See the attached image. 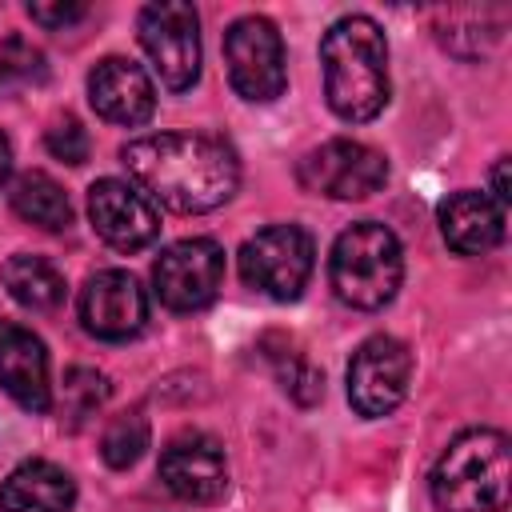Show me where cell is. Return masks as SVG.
<instances>
[{"instance_id":"1","label":"cell","mask_w":512,"mask_h":512,"mask_svg":"<svg viewBox=\"0 0 512 512\" xmlns=\"http://www.w3.org/2000/svg\"><path fill=\"white\" fill-rule=\"evenodd\" d=\"M120 160L148 200L184 216L220 208L240 184L236 152L200 132H156L128 140Z\"/></svg>"},{"instance_id":"2","label":"cell","mask_w":512,"mask_h":512,"mask_svg":"<svg viewBox=\"0 0 512 512\" xmlns=\"http://www.w3.org/2000/svg\"><path fill=\"white\" fill-rule=\"evenodd\" d=\"M320 68L328 108L340 120L364 124L388 104V40L376 20H336L320 40Z\"/></svg>"},{"instance_id":"3","label":"cell","mask_w":512,"mask_h":512,"mask_svg":"<svg viewBox=\"0 0 512 512\" xmlns=\"http://www.w3.org/2000/svg\"><path fill=\"white\" fill-rule=\"evenodd\" d=\"M512 460L508 436L496 428L460 432L432 468V500L440 512H500L508 504Z\"/></svg>"},{"instance_id":"4","label":"cell","mask_w":512,"mask_h":512,"mask_svg":"<svg viewBox=\"0 0 512 512\" xmlns=\"http://www.w3.org/2000/svg\"><path fill=\"white\" fill-rule=\"evenodd\" d=\"M400 276H404V252L392 228L376 220H356L336 236L328 256V280L348 308L360 312L384 308L396 296Z\"/></svg>"},{"instance_id":"5","label":"cell","mask_w":512,"mask_h":512,"mask_svg":"<svg viewBox=\"0 0 512 512\" xmlns=\"http://www.w3.org/2000/svg\"><path fill=\"white\" fill-rule=\"evenodd\" d=\"M136 32L164 88L188 92L200 80V16L192 4L180 0L144 4Z\"/></svg>"},{"instance_id":"6","label":"cell","mask_w":512,"mask_h":512,"mask_svg":"<svg viewBox=\"0 0 512 512\" xmlns=\"http://www.w3.org/2000/svg\"><path fill=\"white\" fill-rule=\"evenodd\" d=\"M312 260L316 248L300 224H272L240 248V276L272 300H296L312 276Z\"/></svg>"},{"instance_id":"7","label":"cell","mask_w":512,"mask_h":512,"mask_svg":"<svg viewBox=\"0 0 512 512\" xmlns=\"http://www.w3.org/2000/svg\"><path fill=\"white\" fill-rule=\"evenodd\" d=\"M224 60H228L232 88L252 104L276 100L288 84L284 40H280L276 24L264 16H240L224 32Z\"/></svg>"},{"instance_id":"8","label":"cell","mask_w":512,"mask_h":512,"mask_svg":"<svg viewBox=\"0 0 512 512\" xmlns=\"http://www.w3.org/2000/svg\"><path fill=\"white\" fill-rule=\"evenodd\" d=\"M224 284V248L208 236L168 244L152 264L156 300L172 312H200Z\"/></svg>"},{"instance_id":"9","label":"cell","mask_w":512,"mask_h":512,"mask_svg":"<svg viewBox=\"0 0 512 512\" xmlns=\"http://www.w3.org/2000/svg\"><path fill=\"white\" fill-rule=\"evenodd\" d=\"M300 184L316 196H332V200H364L372 192L384 188L388 180V160L360 144V140H328L320 148H312L300 168H296Z\"/></svg>"},{"instance_id":"10","label":"cell","mask_w":512,"mask_h":512,"mask_svg":"<svg viewBox=\"0 0 512 512\" xmlns=\"http://www.w3.org/2000/svg\"><path fill=\"white\" fill-rule=\"evenodd\" d=\"M412 380V352L396 336H368L348 364V400L360 416H388Z\"/></svg>"},{"instance_id":"11","label":"cell","mask_w":512,"mask_h":512,"mask_svg":"<svg viewBox=\"0 0 512 512\" xmlns=\"http://www.w3.org/2000/svg\"><path fill=\"white\" fill-rule=\"evenodd\" d=\"M88 220L96 236L116 252H140L160 236L156 204L128 180L104 176L88 188Z\"/></svg>"},{"instance_id":"12","label":"cell","mask_w":512,"mask_h":512,"mask_svg":"<svg viewBox=\"0 0 512 512\" xmlns=\"http://www.w3.org/2000/svg\"><path fill=\"white\" fill-rule=\"evenodd\" d=\"M148 320V296L132 272L104 268L80 288V324L96 340H132Z\"/></svg>"},{"instance_id":"13","label":"cell","mask_w":512,"mask_h":512,"mask_svg":"<svg viewBox=\"0 0 512 512\" xmlns=\"http://www.w3.org/2000/svg\"><path fill=\"white\" fill-rule=\"evenodd\" d=\"M160 480L184 504H212L228 488L224 448L204 432H184L160 452Z\"/></svg>"},{"instance_id":"14","label":"cell","mask_w":512,"mask_h":512,"mask_svg":"<svg viewBox=\"0 0 512 512\" xmlns=\"http://www.w3.org/2000/svg\"><path fill=\"white\" fill-rule=\"evenodd\" d=\"M88 100L96 116H104L108 124H124V128H136L156 112V88L148 72L124 56H104L88 72Z\"/></svg>"},{"instance_id":"15","label":"cell","mask_w":512,"mask_h":512,"mask_svg":"<svg viewBox=\"0 0 512 512\" xmlns=\"http://www.w3.org/2000/svg\"><path fill=\"white\" fill-rule=\"evenodd\" d=\"M0 388L28 412L52 408V380H48V352L40 336L28 328L0 320Z\"/></svg>"},{"instance_id":"16","label":"cell","mask_w":512,"mask_h":512,"mask_svg":"<svg viewBox=\"0 0 512 512\" xmlns=\"http://www.w3.org/2000/svg\"><path fill=\"white\" fill-rule=\"evenodd\" d=\"M440 232H444V244L460 256H480V252H492L500 240H504V208L488 196V192H452L444 204H440Z\"/></svg>"},{"instance_id":"17","label":"cell","mask_w":512,"mask_h":512,"mask_svg":"<svg viewBox=\"0 0 512 512\" xmlns=\"http://www.w3.org/2000/svg\"><path fill=\"white\" fill-rule=\"evenodd\" d=\"M72 504H76V484L52 460H24L0 484L4 512H68Z\"/></svg>"},{"instance_id":"18","label":"cell","mask_w":512,"mask_h":512,"mask_svg":"<svg viewBox=\"0 0 512 512\" xmlns=\"http://www.w3.org/2000/svg\"><path fill=\"white\" fill-rule=\"evenodd\" d=\"M8 200H12V212L24 224H36L44 232H64L72 224L68 192L48 172H24V176H16L12 188H8Z\"/></svg>"},{"instance_id":"19","label":"cell","mask_w":512,"mask_h":512,"mask_svg":"<svg viewBox=\"0 0 512 512\" xmlns=\"http://www.w3.org/2000/svg\"><path fill=\"white\" fill-rule=\"evenodd\" d=\"M0 276H4L8 296H12L16 304L32 308V312H48V308H56V304L64 300V276H60V268H56L52 260H44V256L16 252V256L0 268Z\"/></svg>"},{"instance_id":"20","label":"cell","mask_w":512,"mask_h":512,"mask_svg":"<svg viewBox=\"0 0 512 512\" xmlns=\"http://www.w3.org/2000/svg\"><path fill=\"white\" fill-rule=\"evenodd\" d=\"M148 416L144 412H120L108 428H104V436H100V456H104V464L108 468H132L140 456H144V448H148Z\"/></svg>"},{"instance_id":"21","label":"cell","mask_w":512,"mask_h":512,"mask_svg":"<svg viewBox=\"0 0 512 512\" xmlns=\"http://www.w3.org/2000/svg\"><path fill=\"white\" fill-rule=\"evenodd\" d=\"M44 76H48V64H44V52L32 40L8 36L0 44V84L24 88V84H40Z\"/></svg>"},{"instance_id":"22","label":"cell","mask_w":512,"mask_h":512,"mask_svg":"<svg viewBox=\"0 0 512 512\" xmlns=\"http://www.w3.org/2000/svg\"><path fill=\"white\" fill-rule=\"evenodd\" d=\"M108 400V380L96 368H72L64 376V416L68 424H80Z\"/></svg>"},{"instance_id":"23","label":"cell","mask_w":512,"mask_h":512,"mask_svg":"<svg viewBox=\"0 0 512 512\" xmlns=\"http://www.w3.org/2000/svg\"><path fill=\"white\" fill-rule=\"evenodd\" d=\"M276 368H280V380H284V392L296 400V404H316L324 396V376L296 352L288 356H276Z\"/></svg>"},{"instance_id":"24","label":"cell","mask_w":512,"mask_h":512,"mask_svg":"<svg viewBox=\"0 0 512 512\" xmlns=\"http://www.w3.org/2000/svg\"><path fill=\"white\" fill-rule=\"evenodd\" d=\"M44 144H48V152H52L56 160H64V164H84V160H88V132H84V124H80L76 116H60V120L48 128Z\"/></svg>"},{"instance_id":"25","label":"cell","mask_w":512,"mask_h":512,"mask_svg":"<svg viewBox=\"0 0 512 512\" xmlns=\"http://www.w3.org/2000/svg\"><path fill=\"white\" fill-rule=\"evenodd\" d=\"M28 16L44 28H68V24L84 20L88 8L84 4H28Z\"/></svg>"},{"instance_id":"26","label":"cell","mask_w":512,"mask_h":512,"mask_svg":"<svg viewBox=\"0 0 512 512\" xmlns=\"http://www.w3.org/2000/svg\"><path fill=\"white\" fill-rule=\"evenodd\" d=\"M488 184H492V200H496V204L508 212V156H500V160L492 164Z\"/></svg>"},{"instance_id":"27","label":"cell","mask_w":512,"mask_h":512,"mask_svg":"<svg viewBox=\"0 0 512 512\" xmlns=\"http://www.w3.org/2000/svg\"><path fill=\"white\" fill-rule=\"evenodd\" d=\"M8 172H12V144H8V136L0 132V188H4Z\"/></svg>"}]
</instances>
